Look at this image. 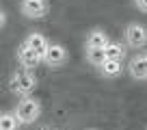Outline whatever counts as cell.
<instances>
[{"label":"cell","instance_id":"cell-1","mask_svg":"<svg viewBox=\"0 0 147 130\" xmlns=\"http://www.w3.org/2000/svg\"><path fill=\"white\" fill-rule=\"evenodd\" d=\"M9 87H11V93L18 95V98L32 95V91L37 89V76H35V72H30V70L13 72L11 78H9Z\"/></svg>","mask_w":147,"mask_h":130},{"label":"cell","instance_id":"cell-2","mask_svg":"<svg viewBox=\"0 0 147 130\" xmlns=\"http://www.w3.org/2000/svg\"><path fill=\"white\" fill-rule=\"evenodd\" d=\"M15 113H18V117L22 119V124H35V121L41 117V102L32 95L20 98L18 106H15Z\"/></svg>","mask_w":147,"mask_h":130},{"label":"cell","instance_id":"cell-3","mask_svg":"<svg viewBox=\"0 0 147 130\" xmlns=\"http://www.w3.org/2000/svg\"><path fill=\"white\" fill-rule=\"evenodd\" d=\"M123 39L125 46L132 48V50H143L147 46V26L138 22H130L123 30Z\"/></svg>","mask_w":147,"mask_h":130},{"label":"cell","instance_id":"cell-4","mask_svg":"<svg viewBox=\"0 0 147 130\" xmlns=\"http://www.w3.org/2000/svg\"><path fill=\"white\" fill-rule=\"evenodd\" d=\"M20 13L26 20H43L50 13L48 0H20Z\"/></svg>","mask_w":147,"mask_h":130},{"label":"cell","instance_id":"cell-5","mask_svg":"<svg viewBox=\"0 0 147 130\" xmlns=\"http://www.w3.org/2000/svg\"><path fill=\"white\" fill-rule=\"evenodd\" d=\"M67 59H69V52L63 43H50L46 56H43V65L50 67V70L52 67H63L67 63Z\"/></svg>","mask_w":147,"mask_h":130},{"label":"cell","instance_id":"cell-6","mask_svg":"<svg viewBox=\"0 0 147 130\" xmlns=\"http://www.w3.org/2000/svg\"><path fill=\"white\" fill-rule=\"evenodd\" d=\"M18 63H20V67H22V70H30V72H35L37 67L43 63V59L37 54L32 48H28L26 43L22 41V46L18 48Z\"/></svg>","mask_w":147,"mask_h":130},{"label":"cell","instance_id":"cell-7","mask_svg":"<svg viewBox=\"0 0 147 130\" xmlns=\"http://www.w3.org/2000/svg\"><path fill=\"white\" fill-rule=\"evenodd\" d=\"M113 39L108 37V32L104 28H91L87 32V39H84V50H104Z\"/></svg>","mask_w":147,"mask_h":130},{"label":"cell","instance_id":"cell-8","mask_svg":"<svg viewBox=\"0 0 147 130\" xmlns=\"http://www.w3.org/2000/svg\"><path fill=\"white\" fill-rule=\"evenodd\" d=\"M128 72L134 80H147V56H145V52H138V54H134L130 59Z\"/></svg>","mask_w":147,"mask_h":130},{"label":"cell","instance_id":"cell-9","mask_svg":"<svg viewBox=\"0 0 147 130\" xmlns=\"http://www.w3.org/2000/svg\"><path fill=\"white\" fill-rule=\"evenodd\" d=\"M24 43H26L28 48H32V50H35L37 54L41 56V59L46 56L48 48H50V41H48V39L43 37V32H37V30L28 32V35H26V39H24Z\"/></svg>","mask_w":147,"mask_h":130},{"label":"cell","instance_id":"cell-10","mask_svg":"<svg viewBox=\"0 0 147 130\" xmlns=\"http://www.w3.org/2000/svg\"><path fill=\"white\" fill-rule=\"evenodd\" d=\"M121 72H123V61H119V59H106L100 65V74L104 78H117Z\"/></svg>","mask_w":147,"mask_h":130},{"label":"cell","instance_id":"cell-11","mask_svg":"<svg viewBox=\"0 0 147 130\" xmlns=\"http://www.w3.org/2000/svg\"><path fill=\"white\" fill-rule=\"evenodd\" d=\"M22 126V119L15 111H5L0 115V130H18Z\"/></svg>","mask_w":147,"mask_h":130},{"label":"cell","instance_id":"cell-12","mask_svg":"<svg viewBox=\"0 0 147 130\" xmlns=\"http://www.w3.org/2000/svg\"><path fill=\"white\" fill-rule=\"evenodd\" d=\"M104 52H106V59H119V61L125 59V46L119 41H110L104 48Z\"/></svg>","mask_w":147,"mask_h":130},{"label":"cell","instance_id":"cell-13","mask_svg":"<svg viewBox=\"0 0 147 130\" xmlns=\"http://www.w3.org/2000/svg\"><path fill=\"white\" fill-rule=\"evenodd\" d=\"M84 56H87V61L91 65H95V67H100V65L106 61V52L104 50H84Z\"/></svg>","mask_w":147,"mask_h":130},{"label":"cell","instance_id":"cell-14","mask_svg":"<svg viewBox=\"0 0 147 130\" xmlns=\"http://www.w3.org/2000/svg\"><path fill=\"white\" fill-rule=\"evenodd\" d=\"M134 7L143 13H147V0H134Z\"/></svg>","mask_w":147,"mask_h":130},{"label":"cell","instance_id":"cell-15","mask_svg":"<svg viewBox=\"0 0 147 130\" xmlns=\"http://www.w3.org/2000/svg\"><path fill=\"white\" fill-rule=\"evenodd\" d=\"M39 130H54V128H50V126H46V128H39Z\"/></svg>","mask_w":147,"mask_h":130},{"label":"cell","instance_id":"cell-16","mask_svg":"<svg viewBox=\"0 0 147 130\" xmlns=\"http://www.w3.org/2000/svg\"><path fill=\"white\" fill-rule=\"evenodd\" d=\"M145 56H147V52H145Z\"/></svg>","mask_w":147,"mask_h":130}]
</instances>
